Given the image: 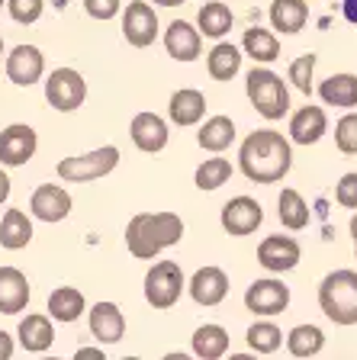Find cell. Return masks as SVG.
I'll list each match as a JSON object with an SVG mask.
<instances>
[{
  "label": "cell",
  "mask_w": 357,
  "mask_h": 360,
  "mask_svg": "<svg viewBox=\"0 0 357 360\" xmlns=\"http://www.w3.org/2000/svg\"><path fill=\"white\" fill-rule=\"evenodd\" d=\"M293 167V145L283 139V132L258 129L238 148V171L251 184H277Z\"/></svg>",
  "instance_id": "cell-1"
},
{
  "label": "cell",
  "mask_w": 357,
  "mask_h": 360,
  "mask_svg": "<svg viewBox=\"0 0 357 360\" xmlns=\"http://www.w3.org/2000/svg\"><path fill=\"white\" fill-rule=\"evenodd\" d=\"M180 238H184V219L177 212H135L126 225L129 255L139 261H151Z\"/></svg>",
  "instance_id": "cell-2"
},
{
  "label": "cell",
  "mask_w": 357,
  "mask_h": 360,
  "mask_svg": "<svg viewBox=\"0 0 357 360\" xmlns=\"http://www.w3.org/2000/svg\"><path fill=\"white\" fill-rule=\"evenodd\" d=\"M319 309L335 325H357V270H332L322 280Z\"/></svg>",
  "instance_id": "cell-3"
},
{
  "label": "cell",
  "mask_w": 357,
  "mask_h": 360,
  "mask_svg": "<svg viewBox=\"0 0 357 360\" xmlns=\"http://www.w3.org/2000/svg\"><path fill=\"white\" fill-rule=\"evenodd\" d=\"M245 94H248V100H251L254 110H258L264 120H270V122L283 120L287 110H290V90H287L283 77L277 75V71H270V68L254 65L251 71H248Z\"/></svg>",
  "instance_id": "cell-4"
},
{
  "label": "cell",
  "mask_w": 357,
  "mask_h": 360,
  "mask_svg": "<svg viewBox=\"0 0 357 360\" xmlns=\"http://www.w3.org/2000/svg\"><path fill=\"white\" fill-rule=\"evenodd\" d=\"M187 290L184 270L177 261H158L155 267L145 274V300L151 309H171L177 306L180 292Z\"/></svg>",
  "instance_id": "cell-5"
},
{
  "label": "cell",
  "mask_w": 357,
  "mask_h": 360,
  "mask_svg": "<svg viewBox=\"0 0 357 360\" xmlns=\"http://www.w3.org/2000/svg\"><path fill=\"white\" fill-rule=\"evenodd\" d=\"M119 165V148L116 145H104L87 155H75L58 161V177L68 184H87V180H100Z\"/></svg>",
  "instance_id": "cell-6"
},
{
  "label": "cell",
  "mask_w": 357,
  "mask_h": 360,
  "mask_svg": "<svg viewBox=\"0 0 357 360\" xmlns=\"http://www.w3.org/2000/svg\"><path fill=\"white\" fill-rule=\"evenodd\" d=\"M87 97V81L77 75L75 68H58L45 81V100L55 106L58 112H71L84 103Z\"/></svg>",
  "instance_id": "cell-7"
},
{
  "label": "cell",
  "mask_w": 357,
  "mask_h": 360,
  "mask_svg": "<svg viewBox=\"0 0 357 360\" xmlns=\"http://www.w3.org/2000/svg\"><path fill=\"white\" fill-rule=\"evenodd\" d=\"M219 222H223L225 235H232V238H245V235H254L261 229V222H264V210H261V202L251 200V196H232V200L223 206Z\"/></svg>",
  "instance_id": "cell-8"
},
{
  "label": "cell",
  "mask_w": 357,
  "mask_h": 360,
  "mask_svg": "<svg viewBox=\"0 0 357 360\" xmlns=\"http://www.w3.org/2000/svg\"><path fill=\"white\" fill-rule=\"evenodd\" d=\"M290 306V286L283 280H254L245 290V309L254 315H280Z\"/></svg>",
  "instance_id": "cell-9"
},
{
  "label": "cell",
  "mask_w": 357,
  "mask_h": 360,
  "mask_svg": "<svg viewBox=\"0 0 357 360\" xmlns=\"http://www.w3.org/2000/svg\"><path fill=\"white\" fill-rule=\"evenodd\" d=\"M303 257V248L293 235H268V238L258 245V264L270 274H287L293 270Z\"/></svg>",
  "instance_id": "cell-10"
},
{
  "label": "cell",
  "mask_w": 357,
  "mask_h": 360,
  "mask_svg": "<svg viewBox=\"0 0 357 360\" xmlns=\"http://www.w3.org/2000/svg\"><path fill=\"white\" fill-rule=\"evenodd\" d=\"M123 36L135 49H149L158 36V16L149 0H132L123 13Z\"/></svg>",
  "instance_id": "cell-11"
},
{
  "label": "cell",
  "mask_w": 357,
  "mask_h": 360,
  "mask_svg": "<svg viewBox=\"0 0 357 360\" xmlns=\"http://www.w3.org/2000/svg\"><path fill=\"white\" fill-rule=\"evenodd\" d=\"M36 129L23 126V122H13V126H7L4 132H0V165L7 167H20L26 165L32 155H36Z\"/></svg>",
  "instance_id": "cell-12"
},
{
  "label": "cell",
  "mask_w": 357,
  "mask_h": 360,
  "mask_svg": "<svg viewBox=\"0 0 357 360\" xmlns=\"http://www.w3.org/2000/svg\"><path fill=\"white\" fill-rule=\"evenodd\" d=\"M187 290H190L196 306H219V302L229 296V274H225L223 267L206 264V267H200L194 277H190Z\"/></svg>",
  "instance_id": "cell-13"
},
{
  "label": "cell",
  "mask_w": 357,
  "mask_h": 360,
  "mask_svg": "<svg viewBox=\"0 0 357 360\" xmlns=\"http://www.w3.org/2000/svg\"><path fill=\"white\" fill-rule=\"evenodd\" d=\"M164 49L177 61H196L203 52V32L184 20H174L171 26L164 30Z\"/></svg>",
  "instance_id": "cell-14"
},
{
  "label": "cell",
  "mask_w": 357,
  "mask_h": 360,
  "mask_svg": "<svg viewBox=\"0 0 357 360\" xmlns=\"http://www.w3.org/2000/svg\"><path fill=\"white\" fill-rule=\"evenodd\" d=\"M30 210H32V216L49 225L61 222V219H68V212H71V196H68V190L58 187V184H42V187L32 193Z\"/></svg>",
  "instance_id": "cell-15"
},
{
  "label": "cell",
  "mask_w": 357,
  "mask_h": 360,
  "mask_svg": "<svg viewBox=\"0 0 357 360\" xmlns=\"http://www.w3.org/2000/svg\"><path fill=\"white\" fill-rule=\"evenodd\" d=\"M129 135L139 151L145 155H158V151L168 145V122L158 116V112H139L129 126Z\"/></svg>",
  "instance_id": "cell-16"
},
{
  "label": "cell",
  "mask_w": 357,
  "mask_h": 360,
  "mask_svg": "<svg viewBox=\"0 0 357 360\" xmlns=\"http://www.w3.org/2000/svg\"><path fill=\"white\" fill-rule=\"evenodd\" d=\"M42 68H45V58L39 52L36 45H16L13 52L7 55V77L20 87H30L42 77Z\"/></svg>",
  "instance_id": "cell-17"
},
{
  "label": "cell",
  "mask_w": 357,
  "mask_h": 360,
  "mask_svg": "<svg viewBox=\"0 0 357 360\" xmlns=\"http://www.w3.org/2000/svg\"><path fill=\"white\" fill-rule=\"evenodd\" d=\"M328 132V116L322 106H299L290 116V142L296 145H315Z\"/></svg>",
  "instance_id": "cell-18"
},
{
  "label": "cell",
  "mask_w": 357,
  "mask_h": 360,
  "mask_svg": "<svg viewBox=\"0 0 357 360\" xmlns=\"http://www.w3.org/2000/svg\"><path fill=\"white\" fill-rule=\"evenodd\" d=\"M90 335L97 338L100 345H116L126 335V319L119 312L116 302H97L90 309Z\"/></svg>",
  "instance_id": "cell-19"
},
{
  "label": "cell",
  "mask_w": 357,
  "mask_h": 360,
  "mask_svg": "<svg viewBox=\"0 0 357 360\" xmlns=\"http://www.w3.org/2000/svg\"><path fill=\"white\" fill-rule=\"evenodd\" d=\"M30 302V280L16 267H0V312L16 315Z\"/></svg>",
  "instance_id": "cell-20"
},
{
  "label": "cell",
  "mask_w": 357,
  "mask_h": 360,
  "mask_svg": "<svg viewBox=\"0 0 357 360\" xmlns=\"http://www.w3.org/2000/svg\"><path fill=\"white\" fill-rule=\"evenodd\" d=\"M168 116H171L174 126H196L206 116V97L194 87L174 90L171 103H168Z\"/></svg>",
  "instance_id": "cell-21"
},
{
  "label": "cell",
  "mask_w": 357,
  "mask_h": 360,
  "mask_svg": "<svg viewBox=\"0 0 357 360\" xmlns=\"http://www.w3.org/2000/svg\"><path fill=\"white\" fill-rule=\"evenodd\" d=\"M309 22V4L306 0H274L270 4V26L283 36H293Z\"/></svg>",
  "instance_id": "cell-22"
},
{
  "label": "cell",
  "mask_w": 357,
  "mask_h": 360,
  "mask_svg": "<svg viewBox=\"0 0 357 360\" xmlns=\"http://www.w3.org/2000/svg\"><path fill=\"white\" fill-rule=\"evenodd\" d=\"M319 97L325 106H342V110H354L357 106V75H332L319 84Z\"/></svg>",
  "instance_id": "cell-23"
},
{
  "label": "cell",
  "mask_w": 357,
  "mask_h": 360,
  "mask_svg": "<svg viewBox=\"0 0 357 360\" xmlns=\"http://www.w3.org/2000/svg\"><path fill=\"white\" fill-rule=\"evenodd\" d=\"M242 52L248 58H254V65H270V61L280 58V39L270 30H261V26H251L242 36Z\"/></svg>",
  "instance_id": "cell-24"
},
{
  "label": "cell",
  "mask_w": 357,
  "mask_h": 360,
  "mask_svg": "<svg viewBox=\"0 0 357 360\" xmlns=\"http://www.w3.org/2000/svg\"><path fill=\"white\" fill-rule=\"evenodd\" d=\"M55 341V328H52V319L49 315H26L20 322V345L26 347L30 354H42L49 351Z\"/></svg>",
  "instance_id": "cell-25"
},
{
  "label": "cell",
  "mask_w": 357,
  "mask_h": 360,
  "mask_svg": "<svg viewBox=\"0 0 357 360\" xmlns=\"http://www.w3.org/2000/svg\"><path fill=\"white\" fill-rule=\"evenodd\" d=\"M242 49L232 42H219L213 52L206 55V71L213 81H232V77L242 71Z\"/></svg>",
  "instance_id": "cell-26"
},
{
  "label": "cell",
  "mask_w": 357,
  "mask_h": 360,
  "mask_svg": "<svg viewBox=\"0 0 357 360\" xmlns=\"http://www.w3.org/2000/svg\"><path fill=\"white\" fill-rule=\"evenodd\" d=\"M196 142H200L203 151H225L232 142H235V122L229 116H209L206 122L196 132Z\"/></svg>",
  "instance_id": "cell-27"
},
{
  "label": "cell",
  "mask_w": 357,
  "mask_h": 360,
  "mask_svg": "<svg viewBox=\"0 0 357 360\" xmlns=\"http://www.w3.org/2000/svg\"><path fill=\"white\" fill-rule=\"evenodd\" d=\"M232 22H235V16H232L229 4H223V0H209L196 13V30L209 39H223L232 30Z\"/></svg>",
  "instance_id": "cell-28"
},
{
  "label": "cell",
  "mask_w": 357,
  "mask_h": 360,
  "mask_svg": "<svg viewBox=\"0 0 357 360\" xmlns=\"http://www.w3.org/2000/svg\"><path fill=\"white\" fill-rule=\"evenodd\" d=\"M277 216H280L283 229L299 232L309 225V202L303 200V193L293 187H283V193L277 196Z\"/></svg>",
  "instance_id": "cell-29"
},
{
  "label": "cell",
  "mask_w": 357,
  "mask_h": 360,
  "mask_svg": "<svg viewBox=\"0 0 357 360\" xmlns=\"http://www.w3.org/2000/svg\"><path fill=\"white\" fill-rule=\"evenodd\" d=\"M229 331L223 328V325H200V328L194 331V354L203 360H219L229 354Z\"/></svg>",
  "instance_id": "cell-30"
},
{
  "label": "cell",
  "mask_w": 357,
  "mask_h": 360,
  "mask_svg": "<svg viewBox=\"0 0 357 360\" xmlns=\"http://www.w3.org/2000/svg\"><path fill=\"white\" fill-rule=\"evenodd\" d=\"M32 241V222L26 219L23 210H7L4 222H0V245L7 251H20Z\"/></svg>",
  "instance_id": "cell-31"
},
{
  "label": "cell",
  "mask_w": 357,
  "mask_h": 360,
  "mask_svg": "<svg viewBox=\"0 0 357 360\" xmlns=\"http://www.w3.org/2000/svg\"><path fill=\"white\" fill-rule=\"evenodd\" d=\"M325 347V331L319 325H296V328L287 335V351L293 357H315Z\"/></svg>",
  "instance_id": "cell-32"
},
{
  "label": "cell",
  "mask_w": 357,
  "mask_h": 360,
  "mask_svg": "<svg viewBox=\"0 0 357 360\" xmlns=\"http://www.w3.org/2000/svg\"><path fill=\"white\" fill-rule=\"evenodd\" d=\"M49 312L58 322H75L77 315L84 312V292L75 290V286H58L49 296Z\"/></svg>",
  "instance_id": "cell-33"
},
{
  "label": "cell",
  "mask_w": 357,
  "mask_h": 360,
  "mask_svg": "<svg viewBox=\"0 0 357 360\" xmlns=\"http://www.w3.org/2000/svg\"><path fill=\"white\" fill-rule=\"evenodd\" d=\"M232 177V161L229 158H206L196 167V187L200 190H219L223 184H229Z\"/></svg>",
  "instance_id": "cell-34"
},
{
  "label": "cell",
  "mask_w": 357,
  "mask_h": 360,
  "mask_svg": "<svg viewBox=\"0 0 357 360\" xmlns=\"http://www.w3.org/2000/svg\"><path fill=\"white\" fill-rule=\"evenodd\" d=\"M248 345L254 354H274L283 345V331L274 322H254L248 328Z\"/></svg>",
  "instance_id": "cell-35"
},
{
  "label": "cell",
  "mask_w": 357,
  "mask_h": 360,
  "mask_svg": "<svg viewBox=\"0 0 357 360\" xmlns=\"http://www.w3.org/2000/svg\"><path fill=\"white\" fill-rule=\"evenodd\" d=\"M315 61H319V58H315L313 52H309V55H299V58L290 65V71H287V75H290V81H293V87L303 90L306 97L313 94V71H315Z\"/></svg>",
  "instance_id": "cell-36"
},
{
  "label": "cell",
  "mask_w": 357,
  "mask_h": 360,
  "mask_svg": "<svg viewBox=\"0 0 357 360\" xmlns=\"http://www.w3.org/2000/svg\"><path fill=\"white\" fill-rule=\"evenodd\" d=\"M335 145L342 155H357V112H348L335 122Z\"/></svg>",
  "instance_id": "cell-37"
},
{
  "label": "cell",
  "mask_w": 357,
  "mask_h": 360,
  "mask_svg": "<svg viewBox=\"0 0 357 360\" xmlns=\"http://www.w3.org/2000/svg\"><path fill=\"white\" fill-rule=\"evenodd\" d=\"M7 7H10V16L16 22H23V26H30V22H36L42 16V0H10Z\"/></svg>",
  "instance_id": "cell-38"
},
{
  "label": "cell",
  "mask_w": 357,
  "mask_h": 360,
  "mask_svg": "<svg viewBox=\"0 0 357 360\" xmlns=\"http://www.w3.org/2000/svg\"><path fill=\"white\" fill-rule=\"evenodd\" d=\"M335 202L344 206V210H357V174H344L335 187Z\"/></svg>",
  "instance_id": "cell-39"
},
{
  "label": "cell",
  "mask_w": 357,
  "mask_h": 360,
  "mask_svg": "<svg viewBox=\"0 0 357 360\" xmlns=\"http://www.w3.org/2000/svg\"><path fill=\"white\" fill-rule=\"evenodd\" d=\"M119 7H123V0H84V10H87L94 20H113V16L119 13Z\"/></svg>",
  "instance_id": "cell-40"
},
{
  "label": "cell",
  "mask_w": 357,
  "mask_h": 360,
  "mask_svg": "<svg viewBox=\"0 0 357 360\" xmlns=\"http://www.w3.org/2000/svg\"><path fill=\"white\" fill-rule=\"evenodd\" d=\"M13 357V338L7 331H0V360H10Z\"/></svg>",
  "instance_id": "cell-41"
},
{
  "label": "cell",
  "mask_w": 357,
  "mask_h": 360,
  "mask_svg": "<svg viewBox=\"0 0 357 360\" xmlns=\"http://www.w3.org/2000/svg\"><path fill=\"white\" fill-rule=\"evenodd\" d=\"M342 13H344V20L357 26V0H342Z\"/></svg>",
  "instance_id": "cell-42"
},
{
  "label": "cell",
  "mask_w": 357,
  "mask_h": 360,
  "mask_svg": "<svg viewBox=\"0 0 357 360\" xmlns=\"http://www.w3.org/2000/svg\"><path fill=\"white\" fill-rule=\"evenodd\" d=\"M7 196H10V177L0 171V202H7Z\"/></svg>",
  "instance_id": "cell-43"
},
{
  "label": "cell",
  "mask_w": 357,
  "mask_h": 360,
  "mask_svg": "<svg viewBox=\"0 0 357 360\" xmlns=\"http://www.w3.org/2000/svg\"><path fill=\"white\" fill-rule=\"evenodd\" d=\"M77 357H104V351H97V347H84V351H77Z\"/></svg>",
  "instance_id": "cell-44"
},
{
  "label": "cell",
  "mask_w": 357,
  "mask_h": 360,
  "mask_svg": "<svg viewBox=\"0 0 357 360\" xmlns=\"http://www.w3.org/2000/svg\"><path fill=\"white\" fill-rule=\"evenodd\" d=\"M149 4H158V7H180L184 0H149Z\"/></svg>",
  "instance_id": "cell-45"
},
{
  "label": "cell",
  "mask_w": 357,
  "mask_h": 360,
  "mask_svg": "<svg viewBox=\"0 0 357 360\" xmlns=\"http://www.w3.org/2000/svg\"><path fill=\"white\" fill-rule=\"evenodd\" d=\"M351 238H354V255H357V216H351Z\"/></svg>",
  "instance_id": "cell-46"
},
{
  "label": "cell",
  "mask_w": 357,
  "mask_h": 360,
  "mask_svg": "<svg viewBox=\"0 0 357 360\" xmlns=\"http://www.w3.org/2000/svg\"><path fill=\"white\" fill-rule=\"evenodd\" d=\"M0 52H4V39H0Z\"/></svg>",
  "instance_id": "cell-47"
},
{
  "label": "cell",
  "mask_w": 357,
  "mask_h": 360,
  "mask_svg": "<svg viewBox=\"0 0 357 360\" xmlns=\"http://www.w3.org/2000/svg\"><path fill=\"white\" fill-rule=\"evenodd\" d=\"M0 4H4V0H0Z\"/></svg>",
  "instance_id": "cell-48"
}]
</instances>
